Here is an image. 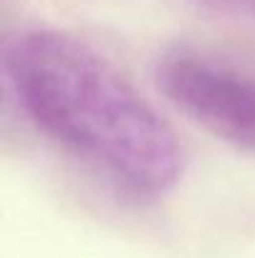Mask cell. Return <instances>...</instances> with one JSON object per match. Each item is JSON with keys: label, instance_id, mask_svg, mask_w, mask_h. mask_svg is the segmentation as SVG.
Masks as SVG:
<instances>
[{"label": "cell", "instance_id": "2", "mask_svg": "<svg viewBox=\"0 0 255 258\" xmlns=\"http://www.w3.org/2000/svg\"><path fill=\"white\" fill-rule=\"evenodd\" d=\"M155 83L195 125L255 156V68L183 45L158 58Z\"/></svg>", "mask_w": 255, "mask_h": 258}, {"label": "cell", "instance_id": "3", "mask_svg": "<svg viewBox=\"0 0 255 258\" xmlns=\"http://www.w3.org/2000/svg\"><path fill=\"white\" fill-rule=\"evenodd\" d=\"M200 3H205L210 8H218L223 13H230L235 18L255 23V0H200Z\"/></svg>", "mask_w": 255, "mask_h": 258}, {"label": "cell", "instance_id": "1", "mask_svg": "<svg viewBox=\"0 0 255 258\" xmlns=\"http://www.w3.org/2000/svg\"><path fill=\"white\" fill-rule=\"evenodd\" d=\"M20 110L55 143L138 196H160L183 173V148L158 110L80 38L38 28L3 50Z\"/></svg>", "mask_w": 255, "mask_h": 258}]
</instances>
